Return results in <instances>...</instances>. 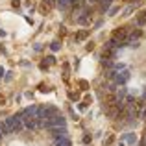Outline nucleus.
<instances>
[{
    "label": "nucleus",
    "mask_w": 146,
    "mask_h": 146,
    "mask_svg": "<svg viewBox=\"0 0 146 146\" xmlns=\"http://www.w3.org/2000/svg\"><path fill=\"white\" fill-rule=\"evenodd\" d=\"M128 35H129V26H118V28L113 32L111 39L117 41V43H124V41L128 39Z\"/></svg>",
    "instance_id": "obj_3"
},
{
    "label": "nucleus",
    "mask_w": 146,
    "mask_h": 146,
    "mask_svg": "<svg viewBox=\"0 0 146 146\" xmlns=\"http://www.w3.org/2000/svg\"><path fill=\"white\" fill-rule=\"evenodd\" d=\"M85 50H87V52H93V50H94V43H87L85 44Z\"/></svg>",
    "instance_id": "obj_28"
},
{
    "label": "nucleus",
    "mask_w": 146,
    "mask_h": 146,
    "mask_svg": "<svg viewBox=\"0 0 146 146\" xmlns=\"http://www.w3.org/2000/svg\"><path fill=\"white\" fill-rule=\"evenodd\" d=\"M33 50H35V52H41V50H43V44H41V43H35V44H33Z\"/></svg>",
    "instance_id": "obj_29"
},
{
    "label": "nucleus",
    "mask_w": 146,
    "mask_h": 146,
    "mask_svg": "<svg viewBox=\"0 0 146 146\" xmlns=\"http://www.w3.org/2000/svg\"><path fill=\"white\" fill-rule=\"evenodd\" d=\"M78 109H80V111H85V109H87V106H85L83 102H78Z\"/></svg>",
    "instance_id": "obj_31"
},
{
    "label": "nucleus",
    "mask_w": 146,
    "mask_h": 146,
    "mask_svg": "<svg viewBox=\"0 0 146 146\" xmlns=\"http://www.w3.org/2000/svg\"><path fill=\"white\" fill-rule=\"evenodd\" d=\"M113 143H115V135H109L106 141H104V144H106V146H111Z\"/></svg>",
    "instance_id": "obj_24"
},
{
    "label": "nucleus",
    "mask_w": 146,
    "mask_h": 146,
    "mask_svg": "<svg viewBox=\"0 0 146 146\" xmlns=\"http://www.w3.org/2000/svg\"><path fill=\"white\" fill-rule=\"evenodd\" d=\"M133 9H135V6H133V4H129V6L124 9V13H122V15H124V17H128V15H131V11H133Z\"/></svg>",
    "instance_id": "obj_21"
},
{
    "label": "nucleus",
    "mask_w": 146,
    "mask_h": 146,
    "mask_svg": "<svg viewBox=\"0 0 146 146\" xmlns=\"http://www.w3.org/2000/svg\"><path fill=\"white\" fill-rule=\"evenodd\" d=\"M135 24L139 26V28H141V26H144V24H146V9H144V11H141V13H139V15L135 17Z\"/></svg>",
    "instance_id": "obj_11"
},
{
    "label": "nucleus",
    "mask_w": 146,
    "mask_h": 146,
    "mask_svg": "<svg viewBox=\"0 0 146 146\" xmlns=\"http://www.w3.org/2000/svg\"><path fill=\"white\" fill-rule=\"evenodd\" d=\"M24 129H28V131H35V129H39V126H37V118H28V120H24Z\"/></svg>",
    "instance_id": "obj_9"
},
{
    "label": "nucleus",
    "mask_w": 146,
    "mask_h": 146,
    "mask_svg": "<svg viewBox=\"0 0 146 146\" xmlns=\"http://www.w3.org/2000/svg\"><path fill=\"white\" fill-rule=\"evenodd\" d=\"M120 139H122V143H128V144H131V146L137 144V135L133 131H124Z\"/></svg>",
    "instance_id": "obj_6"
},
{
    "label": "nucleus",
    "mask_w": 146,
    "mask_h": 146,
    "mask_svg": "<svg viewBox=\"0 0 146 146\" xmlns=\"http://www.w3.org/2000/svg\"><path fill=\"white\" fill-rule=\"evenodd\" d=\"M4 80H6V82H11V80H13V72H6V74H4Z\"/></svg>",
    "instance_id": "obj_25"
},
{
    "label": "nucleus",
    "mask_w": 146,
    "mask_h": 146,
    "mask_svg": "<svg viewBox=\"0 0 146 146\" xmlns=\"http://www.w3.org/2000/svg\"><path fill=\"white\" fill-rule=\"evenodd\" d=\"M143 98H144V100H146V89H144V93H143Z\"/></svg>",
    "instance_id": "obj_36"
},
{
    "label": "nucleus",
    "mask_w": 146,
    "mask_h": 146,
    "mask_svg": "<svg viewBox=\"0 0 146 146\" xmlns=\"http://www.w3.org/2000/svg\"><path fill=\"white\" fill-rule=\"evenodd\" d=\"M44 2H46V7H48V9L56 7V0H44Z\"/></svg>",
    "instance_id": "obj_26"
},
{
    "label": "nucleus",
    "mask_w": 146,
    "mask_h": 146,
    "mask_svg": "<svg viewBox=\"0 0 146 146\" xmlns=\"http://www.w3.org/2000/svg\"><path fill=\"white\" fill-rule=\"evenodd\" d=\"M59 113V109H57L56 106H52V104H44V106H37V115L35 118H39V120H50V118L54 117V115Z\"/></svg>",
    "instance_id": "obj_1"
},
{
    "label": "nucleus",
    "mask_w": 146,
    "mask_h": 146,
    "mask_svg": "<svg viewBox=\"0 0 146 146\" xmlns=\"http://www.w3.org/2000/svg\"><path fill=\"white\" fill-rule=\"evenodd\" d=\"M100 63H102V67H106L107 70H109V68H113V65H115L111 59H104V57H100Z\"/></svg>",
    "instance_id": "obj_15"
},
{
    "label": "nucleus",
    "mask_w": 146,
    "mask_h": 146,
    "mask_svg": "<svg viewBox=\"0 0 146 146\" xmlns=\"http://www.w3.org/2000/svg\"><path fill=\"white\" fill-rule=\"evenodd\" d=\"M68 113H70V118H72V120H74V122H76V120H78V118H80L78 115L74 113V109H72V107H70V109H68Z\"/></svg>",
    "instance_id": "obj_27"
},
{
    "label": "nucleus",
    "mask_w": 146,
    "mask_h": 146,
    "mask_svg": "<svg viewBox=\"0 0 146 146\" xmlns=\"http://www.w3.org/2000/svg\"><path fill=\"white\" fill-rule=\"evenodd\" d=\"M83 104H85V106H91V104H93V96H91V94H85V96H83V100H82Z\"/></svg>",
    "instance_id": "obj_22"
},
{
    "label": "nucleus",
    "mask_w": 146,
    "mask_h": 146,
    "mask_svg": "<svg viewBox=\"0 0 146 146\" xmlns=\"http://www.w3.org/2000/svg\"><path fill=\"white\" fill-rule=\"evenodd\" d=\"M139 118H144V120H146V106H144L143 111H139Z\"/></svg>",
    "instance_id": "obj_30"
},
{
    "label": "nucleus",
    "mask_w": 146,
    "mask_h": 146,
    "mask_svg": "<svg viewBox=\"0 0 146 146\" xmlns=\"http://www.w3.org/2000/svg\"><path fill=\"white\" fill-rule=\"evenodd\" d=\"M139 146H146V139H141V143H139Z\"/></svg>",
    "instance_id": "obj_34"
},
{
    "label": "nucleus",
    "mask_w": 146,
    "mask_h": 146,
    "mask_svg": "<svg viewBox=\"0 0 146 146\" xmlns=\"http://www.w3.org/2000/svg\"><path fill=\"white\" fill-rule=\"evenodd\" d=\"M4 122H6V126L11 129V133H21L22 129H24V122H22V120H19V118L15 117V115L7 117Z\"/></svg>",
    "instance_id": "obj_2"
},
{
    "label": "nucleus",
    "mask_w": 146,
    "mask_h": 146,
    "mask_svg": "<svg viewBox=\"0 0 146 146\" xmlns=\"http://www.w3.org/2000/svg\"><path fill=\"white\" fill-rule=\"evenodd\" d=\"M54 146H72V143H70L68 137H57L56 143H54Z\"/></svg>",
    "instance_id": "obj_12"
},
{
    "label": "nucleus",
    "mask_w": 146,
    "mask_h": 146,
    "mask_svg": "<svg viewBox=\"0 0 146 146\" xmlns=\"http://www.w3.org/2000/svg\"><path fill=\"white\" fill-rule=\"evenodd\" d=\"M78 85H80V89H82V91H87V89H89V82H85V80H80Z\"/></svg>",
    "instance_id": "obj_20"
},
{
    "label": "nucleus",
    "mask_w": 146,
    "mask_h": 146,
    "mask_svg": "<svg viewBox=\"0 0 146 146\" xmlns=\"http://www.w3.org/2000/svg\"><path fill=\"white\" fill-rule=\"evenodd\" d=\"M0 131H2V135H4V137H6V135H11V129L6 126V122H4V120L0 122Z\"/></svg>",
    "instance_id": "obj_14"
},
{
    "label": "nucleus",
    "mask_w": 146,
    "mask_h": 146,
    "mask_svg": "<svg viewBox=\"0 0 146 146\" xmlns=\"http://www.w3.org/2000/svg\"><path fill=\"white\" fill-rule=\"evenodd\" d=\"M50 133H52L54 139H57V137H67L68 129H67V126H63V128H50Z\"/></svg>",
    "instance_id": "obj_7"
},
{
    "label": "nucleus",
    "mask_w": 146,
    "mask_h": 146,
    "mask_svg": "<svg viewBox=\"0 0 146 146\" xmlns=\"http://www.w3.org/2000/svg\"><path fill=\"white\" fill-rule=\"evenodd\" d=\"M117 13H118V6H111L109 9H107V15H109V17H115Z\"/></svg>",
    "instance_id": "obj_19"
},
{
    "label": "nucleus",
    "mask_w": 146,
    "mask_h": 146,
    "mask_svg": "<svg viewBox=\"0 0 146 146\" xmlns=\"http://www.w3.org/2000/svg\"><path fill=\"white\" fill-rule=\"evenodd\" d=\"M137 2H143V0H129V4H137Z\"/></svg>",
    "instance_id": "obj_35"
},
{
    "label": "nucleus",
    "mask_w": 146,
    "mask_h": 146,
    "mask_svg": "<svg viewBox=\"0 0 146 146\" xmlns=\"http://www.w3.org/2000/svg\"><path fill=\"white\" fill-rule=\"evenodd\" d=\"M68 98L74 100V102H78V100H80V93H72V91H68Z\"/></svg>",
    "instance_id": "obj_23"
},
{
    "label": "nucleus",
    "mask_w": 146,
    "mask_h": 146,
    "mask_svg": "<svg viewBox=\"0 0 146 146\" xmlns=\"http://www.w3.org/2000/svg\"><path fill=\"white\" fill-rule=\"evenodd\" d=\"M118 146H126V143H120V144H118Z\"/></svg>",
    "instance_id": "obj_37"
},
{
    "label": "nucleus",
    "mask_w": 146,
    "mask_h": 146,
    "mask_svg": "<svg viewBox=\"0 0 146 146\" xmlns=\"http://www.w3.org/2000/svg\"><path fill=\"white\" fill-rule=\"evenodd\" d=\"M56 65V57H54V54H50V56H46L43 61H41V68L43 70H46L48 67H54Z\"/></svg>",
    "instance_id": "obj_8"
},
{
    "label": "nucleus",
    "mask_w": 146,
    "mask_h": 146,
    "mask_svg": "<svg viewBox=\"0 0 146 146\" xmlns=\"http://www.w3.org/2000/svg\"><path fill=\"white\" fill-rule=\"evenodd\" d=\"M11 6H13V7H19V6H21V0H11Z\"/></svg>",
    "instance_id": "obj_32"
},
{
    "label": "nucleus",
    "mask_w": 146,
    "mask_h": 146,
    "mask_svg": "<svg viewBox=\"0 0 146 146\" xmlns=\"http://www.w3.org/2000/svg\"><path fill=\"white\" fill-rule=\"evenodd\" d=\"M91 141H93V135H91V133H87V131H85V133H83V135H82V143H83V144L87 146V144H91Z\"/></svg>",
    "instance_id": "obj_16"
},
{
    "label": "nucleus",
    "mask_w": 146,
    "mask_h": 146,
    "mask_svg": "<svg viewBox=\"0 0 146 146\" xmlns=\"http://www.w3.org/2000/svg\"><path fill=\"white\" fill-rule=\"evenodd\" d=\"M7 33H6V30H0V37H6Z\"/></svg>",
    "instance_id": "obj_33"
},
{
    "label": "nucleus",
    "mask_w": 146,
    "mask_h": 146,
    "mask_svg": "<svg viewBox=\"0 0 146 146\" xmlns=\"http://www.w3.org/2000/svg\"><path fill=\"white\" fill-rule=\"evenodd\" d=\"M59 48H61V43H59V41H52V43H50V50H52V52H57Z\"/></svg>",
    "instance_id": "obj_18"
},
{
    "label": "nucleus",
    "mask_w": 146,
    "mask_h": 146,
    "mask_svg": "<svg viewBox=\"0 0 146 146\" xmlns=\"http://www.w3.org/2000/svg\"><path fill=\"white\" fill-rule=\"evenodd\" d=\"M76 22H78V24H82V26H89L91 24V17L83 13V15H80V17L76 19Z\"/></svg>",
    "instance_id": "obj_13"
},
{
    "label": "nucleus",
    "mask_w": 146,
    "mask_h": 146,
    "mask_svg": "<svg viewBox=\"0 0 146 146\" xmlns=\"http://www.w3.org/2000/svg\"><path fill=\"white\" fill-rule=\"evenodd\" d=\"M39 91H41V93H52V91H54V87L44 85V83H39Z\"/></svg>",
    "instance_id": "obj_17"
},
{
    "label": "nucleus",
    "mask_w": 146,
    "mask_h": 146,
    "mask_svg": "<svg viewBox=\"0 0 146 146\" xmlns=\"http://www.w3.org/2000/svg\"><path fill=\"white\" fill-rule=\"evenodd\" d=\"M63 126H67V118L61 113L54 115V117L50 118V128H63Z\"/></svg>",
    "instance_id": "obj_5"
},
{
    "label": "nucleus",
    "mask_w": 146,
    "mask_h": 146,
    "mask_svg": "<svg viewBox=\"0 0 146 146\" xmlns=\"http://www.w3.org/2000/svg\"><path fill=\"white\" fill-rule=\"evenodd\" d=\"M57 2H59V0H57Z\"/></svg>",
    "instance_id": "obj_38"
},
{
    "label": "nucleus",
    "mask_w": 146,
    "mask_h": 146,
    "mask_svg": "<svg viewBox=\"0 0 146 146\" xmlns=\"http://www.w3.org/2000/svg\"><path fill=\"white\" fill-rule=\"evenodd\" d=\"M129 78H131V72H129L128 68H124V70H120V72H117V74H115L113 83H115V85H118V87H124L126 83H128Z\"/></svg>",
    "instance_id": "obj_4"
},
{
    "label": "nucleus",
    "mask_w": 146,
    "mask_h": 146,
    "mask_svg": "<svg viewBox=\"0 0 146 146\" xmlns=\"http://www.w3.org/2000/svg\"><path fill=\"white\" fill-rule=\"evenodd\" d=\"M87 37H89V30H80L78 33H76V37H74V41L76 43H82V41H85Z\"/></svg>",
    "instance_id": "obj_10"
}]
</instances>
